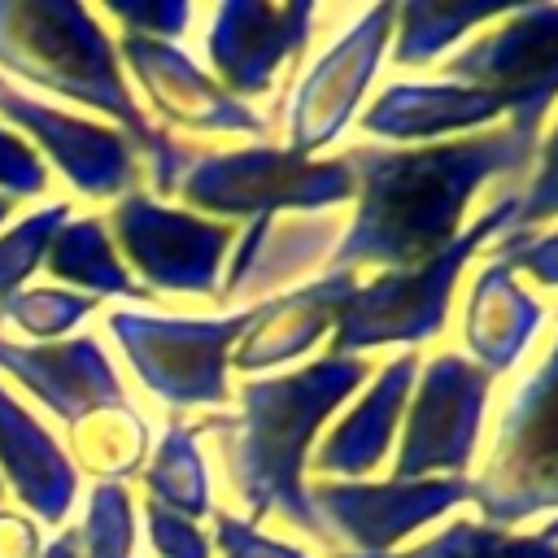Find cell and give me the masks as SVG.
Listing matches in <instances>:
<instances>
[{"label":"cell","mask_w":558,"mask_h":558,"mask_svg":"<svg viewBox=\"0 0 558 558\" xmlns=\"http://www.w3.org/2000/svg\"><path fill=\"white\" fill-rule=\"evenodd\" d=\"M532 157L536 144L519 140L510 126L423 148L344 153L357 183V214L331 248V266L344 275L357 266L405 270L436 257L458 240L471 196L497 174L527 170Z\"/></svg>","instance_id":"cell-1"},{"label":"cell","mask_w":558,"mask_h":558,"mask_svg":"<svg viewBox=\"0 0 558 558\" xmlns=\"http://www.w3.org/2000/svg\"><path fill=\"white\" fill-rule=\"evenodd\" d=\"M366 371L371 366L362 357L327 353L292 375L248 379L240 388V414H214L196 427L218 436L231 488L253 510V519L283 514L310 536L331 541L310 506V488L301 484V475L318 427L340 410V401L353 397Z\"/></svg>","instance_id":"cell-2"},{"label":"cell","mask_w":558,"mask_h":558,"mask_svg":"<svg viewBox=\"0 0 558 558\" xmlns=\"http://www.w3.org/2000/svg\"><path fill=\"white\" fill-rule=\"evenodd\" d=\"M0 70L105 113L131 140L135 157L148 161L153 187L161 196L179 192L192 153L144 118L118 65V44L92 9L74 0H0Z\"/></svg>","instance_id":"cell-3"},{"label":"cell","mask_w":558,"mask_h":558,"mask_svg":"<svg viewBox=\"0 0 558 558\" xmlns=\"http://www.w3.org/2000/svg\"><path fill=\"white\" fill-rule=\"evenodd\" d=\"M510 227H514V196H501L471 231H462L436 257L405 266V270H384L371 283H357L336 331H331V353L357 357V349H375V344L436 340L445 327L449 296H453L462 266L480 253V244L501 240Z\"/></svg>","instance_id":"cell-4"},{"label":"cell","mask_w":558,"mask_h":558,"mask_svg":"<svg viewBox=\"0 0 558 558\" xmlns=\"http://www.w3.org/2000/svg\"><path fill=\"white\" fill-rule=\"evenodd\" d=\"M248 323H253V305L218 318H179V314H153V310L105 314V327L118 340L135 379L170 410L231 401L227 366Z\"/></svg>","instance_id":"cell-5"},{"label":"cell","mask_w":558,"mask_h":558,"mask_svg":"<svg viewBox=\"0 0 558 558\" xmlns=\"http://www.w3.org/2000/svg\"><path fill=\"white\" fill-rule=\"evenodd\" d=\"M480 523L510 527L519 519L558 510V340L545 362L514 388L488 466L471 480Z\"/></svg>","instance_id":"cell-6"},{"label":"cell","mask_w":558,"mask_h":558,"mask_svg":"<svg viewBox=\"0 0 558 558\" xmlns=\"http://www.w3.org/2000/svg\"><path fill=\"white\" fill-rule=\"evenodd\" d=\"M353 192L357 183L344 157L314 161L270 144L192 157L179 179V196L192 209L253 222H266L275 209H331L344 205Z\"/></svg>","instance_id":"cell-7"},{"label":"cell","mask_w":558,"mask_h":558,"mask_svg":"<svg viewBox=\"0 0 558 558\" xmlns=\"http://www.w3.org/2000/svg\"><path fill=\"white\" fill-rule=\"evenodd\" d=\"M445 78L493 92L510 131L541 144V122L558 100V4L510 9L497 31L445 61Z\"/></svg>","instance_id":"cell-8"},{"label":"cell","mask_w":558,"mask_h":558,"mask_svg":"<svg viewBox=\"0 0 558 558\" xmlns=\"http://www.w3.org/2000/svg\"><path fill=\"white\" fill-rule=\"evenodd\" d=\"M113 248L144 279V292L218 296V270L231 248V227L192 209H170L148 192H126L109 209Z\"/></svg>","instance_id":"cell-9"},{"label":"cell","mask_w":558,"mask_h":558,"mask_svg":"<svg viewBox=\"0 0 558 558\" xmlns=\"http://www.w3.org/2000/svg\"><path fill=\"white\" fill-rule=\"evenodd\" d=\"M0 122L26 135L31 148L44 157V166H52L78 196L118 201L135 192L140 157L118 126L70 113L61 105H48L13 87H0Z\"/></svg>","instance_id":"cell-10"},{"label":"cell","mask_w":558,"mask_h":558,"mask_svg":"<svg viewBox=\"0 0 558 558\" xmlns=\"http://www.w3.org/2000/svg\"><path fill=\"white\" fill-rule=\"evenodd\" d=\"M488 401V375L458 353H440L414 379L405 414V440L397 453V480H432V471L462 475L475 458L480 418Z\"/></svg>","instance_id":"cell-11"},{"label":"cell","mask_w":558,"mask_h":558,"mask_svg":"<svg viewBox=\"0 0 558 558\" xmlns=\"http://www.w3.org/2000/svg\"><path fill=\"white\" fill-rule=\"evenodd\" d=\"M397 22V4H375L366 9L296 83L292 92V109H288V153L310 157L318 148H327L353 118V109L362 105L388 35Z\"/></svg>","instance_id":"cell-12"},{"label":"cell","mask_w":558,"mask_h":558,"mask_svg":"<svg viewBox=\"0 0 558 558\" xmlns=\"http://www.w3.org/2000/svg\"><path fill=\"white\" fill-rule=\"evenodd\" d=\"M471 497L466 475L445 480H392V484H314L310 506L327 536H344L357 554H392L414 527L432 523L449 506Z\"/></svg>","instance_id":"cell-13"},{"label":"cell","mask_w":558,"mask_h":558,"mask_svg":"<svg viewBox=\"0 0 558 558\" xmlns=\"http://www.w3.org/2000/svg\"><path fill=\"white\" fill-rule=\"evenodd\" d=\"M314 31V4H262V0H222L205 31V52L218 70V87L240 96H262L275 87L279 70L301 57Z\"/></svg>","instance_id":"cell-14"},{"label":"cell","mask_w":558,"mask_h":558,"mask_svg":"<svg viewBox=\"0 0 558 558\" xmlns=\"http://www.w3.org/2000/svg\"><path fill=\"white\" fill-rule=\"evenodd\" d=\"M0 375L22 384V392H31L65 427H78L100 410L131 405L96 336H70L52 344H17L0 336Z\"/></svg>","instance_id":"cell-15"},{"label":"cell","mask_w":558,"mask_h":558,"mask_svg":"<svg viewBox=\"0 0 558 558\" xmlns=\"http://www.w3.org/2000/svg\"><path fill=\"white\" fill-rule=\"evenodd\" d=\"M118 57L131 65L135 83L144 87V96L153 100V109L183 126V131H235V135H266V122L235 100L231 92H222L183 48L161 44V39H140V35H122L118 39Z\"/></svg>","instance_id":"cell-16"},{"label":"cell","mask_w":558,"mask_h":558,"mask_svg":"<svg viewBox=\"0 0 558 558\" xmlns=\"http://www.w3.org/2000/svg\"><path fill=\"white\" fill-rule=\"evenodd\" d=\"M0 484L39 519L65 523L78 497V466L57 432L0 379Z\"/></svg>","instance_id":"cell-17"},{"label":"cell","mask_w":558,"mask_h":558,"mask_svg":"<svg viewBox=\"0 0 558 558\" xmlns=\"http://www.w3.org/2000/svg\"><path fill=\"white\" fill-rule=\"evenodd\" d=\"M353 275L331 270L323 279H310L275 301L253 305V323L240 336V344L231 349V366L244 375L283 366L292 357H301L305 349H314L323 336L336 331L349 296H353Z\"/></svg>","instance_id":"cell-18"},{"label":"cell","mask_w":558,"mask_h":558,"mask_svg":"<svg viewBox=\"0 0 558 558\" xmlns=\"http://www.w3.org/2000/svg\"><path fill=\"white\" fill-rule=\"evenodd\" d=\"M418 379V353L405 349L401 357H392L375 384L362 392V401L331 427V436L318 445L314 453V471L318 475H344L349 484L366 471H375L392 445L397 423L405 418V401L414 392Z\"/></svg>","instance_id":"cell-19"},{"label":"cell","mask_w":558,"mask_h":558,"mask_svg":"<svg viewBox=\"0 0 558 558\" xmlns=\"http://www.w3.org/2000/svg\"><path fill=\"white\" fill-rule=\"evenodd\" d=\"M506 118L501 100L466 83H392L366 105L357 126L379 140H436L453 131H480Z\"/></svg>","instance_id":"cell-20"},{"label":"cell","mask_w":558,"mask_h":558,"mask_svg":"<svg viewBox=\"0 0 558 558\" xmlns=\"http://www.w3.org/2000/svg\"><path fill=\"white\" fill-rule=\"evenodd\" d=\"M541 327V301L527 296L514 283V270L501 262H488L466 296V314H462V344L471 349L475 366L493 379L506 375L532 344Z\"/></svg>","instance_id":"cell-21"},{"label":"cell","mask_w":558,"mask_h":558,"mask_svg":"<svg viewBox=\"0 0 558 558\" xmlns=\"http://www.w3.org/2000/svg\"><path fill=\"white\" fill-rule=\"evenodd\" d=\"M48 275L61 279V288L83 292V296H122V301H148L153 292H144V283L131 279L126 262L113 248V235L105 227V218L83 214L57 231L52 248H48Z\"/></svg>","instance_id":"cell-22"},{"label":"cell","mask_w":558,"mask_h":558,"mask_svg":"<svg viewBox=\"0 0 558 558\" xmlns=\"http://www.w3.org/2000/svg\"><path fill=\"white\" fill-rule=\"evenodd\" d=\"M144 488H148V501H157L192 523L209 514V471L196 449L192 423H179V418L166 423V432L144 466Z\"/></svg>","instance_id":"cell-23"},{"label":"cell","mask_w":558,"mask_h":558,"mask_svg":"<svg viewBox=\"0 0 558 558\" xmlns=\"http://www.w3.org/2000/svg\"><path fill=\"white\" fill-rule=\"evenodd\" d=\"M357 558H558V514L527 536L510 527H488L480 519H458L405 554H357Z\"/></svg>","instance_id":"cell-24"},{"label":"cell","mask_w":558,"mask_h":558,"mask_svg":"<svg viewBox=\"0 0 558 558\" xmlns=\"http://www.w3.org/2000/svg\"><path fill=\"white\" fill-rule=\"evenodd\" d=\"M510 13L501 4H432V0H410L397 9V44H392V61L397 65H423L436 61L449 44H458L466 31H475L480 22Z\"/></svg>","instance_id":"cell-25"},{"label":"cell","mask_w":558,"mask_h":558,"mask_svg":"<svg viewBox=\"0 0 558 558\" xmlns=\"http://www.w3.org/2000/svg\"><path fill=\"white\" fill-rule=\"evenodd\" d=\"M65 222H70V201H48L0 231V305L17 296L31 283V275L48 262V248Z\"/></svg>","instance_id":"cell-26"},{"label":"cell","mask_w":558,"mask_h":558,"mask_svg":"<svg viewBox=\"0 0 558 558\" xmlns=\"http://www.w3.org/2000/svg\"><path fill=\"white\" fill-rule=\"evenodd\" d=\"M92 423V436L78 440L87 466L100 475V484H122V475L140 471L144 466V449H148V427L140 418L135 405H122V410H100L87 418ZM83 427V423H78Z\"/></svg>","instance_id":"cell-27"},{"label":"cell","mask_w":558,"mask_h":558,"mask_svg":"<svg viewBox=\"0 0 558 558\" xmlns=\"http://www.w3.org/2000/svg\"><path fill=\"white\" fill-rule=\"evenodd\" d=\"M92 314H96V296H83L70 288H22L0 305V318L22 336H31V344H52Z\"/></svg>","instance_id":"cell-28"},{"label":"cell","mask_w":558,"mask_h":558,"mask_svg":"<svg viewBox=\"0 0 558 558\" xmlns=\"http://www.w3.org/2000/svg\"><path fill=\"white\" fill-rule=\"evenodd\" d=\"M78 549L83 558H131L135 549V506L126 484H96L83 510Z\"/></svg>","instance_id":"cell-29"},{"label":"cell","mask_w":558,"mask_h":558,"mask_svg":"<svg viewBox=\"0 0 558 558\" xmlns=\"http://www.w3.org/2000/svg\"><path fill=\"white\" fill-rule=\"evenodd\" d=\"M52 174L44 157L31 148L26 135H17L9 122H0V201H39L48 192Z\"/></svg>","instance_id":"cell-30"},{"label":"cell","mask_w":558,"mask_h":558,"mask_svg":"<svg viewBox=\"0 0 558 558\" xmlns=\"http://www.w3.org/2000/svg\"><path fill=\"white\" fill-rule=\"evenodd\" d=\"M105 13L122 22L126 35L161 39V44H174L192 22L187 0H105Z\"/></svg>","instance_id":"cell-31"},{"label":"cell","mask_w":558,"mask_h":558,"mask_svg":"<svg viewBox=\"0 0 558 558\" xmlns=\"http://www.w3.org/2000/svg\"><path fill=\"white\" fill-rule=\"evenodd\" d=\"M554 214H558V126L541 144V161H536L527 192L514 196V227L510 231H532L536 222H545Z\"/></svg>","instance_id":"cell-32"},{"label":"cell","mask_w":558,"mask_h":558,"mask_svg":"<svg viewBox=\"0 0 558 558\" xmlns=\"http://www.w3.org/2000/svg\"><path fill=\"white\" fill-rule=\"evenodd\" d=\"M144 527H148V545L157 558H209V536L192 519L157 501H144Z\"/></svg>","instance_id":"cell-33"},{"label":"cell","mask_w":558,"mask_h":558,"mask_svg":"<svg viewBox=\"0 0 558 558\" xmlns=\"http://www.w3.org/2000/svg\"><path fill=\"white\" fill-rule=\"evenodd\" d=\"M493 262L510 270H527L545 288H558V231L532 235V231H506L501 244L493 248Z\"/></svg>","instance_id":"cell-34"},{"label":"cell","mask_w":558,"mask_h":558,"mask_svg":"<svg viewBox=\"0 0 558 558\" xmlns=\"http://www.w3.org/2000/svg\"><path fill=\"white\" fill-rule=\"evenodd\" d=\"M214 536H218L222 558H305L296 545L275 541V536H266L257 523L235 519V514H227V510L214 514Z\"/></svg>","instance_id":"cell-35"},{"label":"cell","mask_w":558,"mask_h":558,"mask_svg":"<svg viewBox=\"0 0 558 558\" xmlns=\"http://www.w3.org/2000/svg\"><path fill=\"white\" fill-rule=\"evenodd\" d=\"M35 554H39L35 523L22 514H0V558H35Z\"/></svg>","instance_id":"cell-36"},{"label":"cell","mask_w":558,"mask_h":558,"mask_svg":"<svg viewBox=\"0 0 558 558\" xmlns=\"http://www.w3.org/2000/svg\"><path fill=\"white\" fill-rule=\"evenodd\" d=\"M35 558H83V549H78V532L74 527H65V532H57Z\"/></svg>","instance_id":"cell-37"},{"label":"cell","mask_w":558,"mask_h":558,"mask_svg":"<svg viewBox=\"0 0 558 558\" xmlns=\"http://www.w3.org/2000/svg\"><path fill=\"white\" fill-rule=\"evenodd\" d=\"M9 214H13V205H9V201H0V227L9 222Z\"/></svg>","instance_id":"cell-38"},{"label":"cell","mask_w":558,"mask_h":558,"mask_svg":"<svg viewBox=\"0 0 558 558\" xmlns=\"http://www.w3.org/2000/svg\"><path fill=\"white\" fill-rule=\"evenodd\" d=\"M0 497H4V484H0Z\"/></svg>","instance_id":"cell-39"},{"label":"cell","mask_w":558,"mask_h":558,"mask_svg":"<svg viewBox=\"0 0 558 558\" xmlns=\"http://www.w3.org/2000/svg\"><path fill=\"white\" fill-rule=\"evenodd\" d=\"M0 87H4V83H0Z\"/></svg>","instance_id":"cell-40"}]
</instances>
